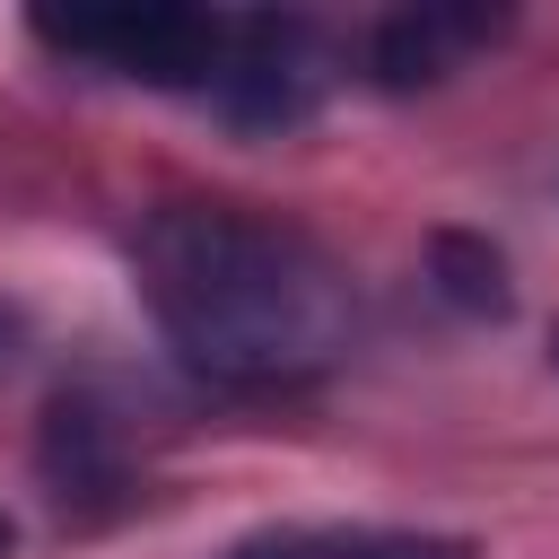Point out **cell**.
<instances>
[{
    "label": "cell",
    "mask_w": 559,
    "mask_h": 559,
    "mask_svg": "<svg viewBox=\"0 0 559 559\" xmlns=\"http://www.w3.org/2000/svg\"><path fill=\"white\" fill-rule=\"evenodd\" d=\"M227 559H480V550L463 533H384V524H358V533H253Z\"/></svg>",
    "instance_id": "3957f363"
},
{
    "label": "cell",
    "mask_w": 559,
    "mask_h": 559,
    "mask_svg": "<svg viewBox=\"0 0 559 559\" xmlns=\"http://www.w3.org/2000/svg\"><path fill=\"white\" fill-rule=\"evenodd\" d=\"M9 550H17V524H9V507H0V559H9Z\"/></svg>",
    "instance_id": "5b68a950"
},
{
    "label": "cell",
    "mask_w": 559,
    "mask_h": 559,
    "mask_svg": "<svg viewBox=\"0 0 559 559\" xmlns=\"http://www.w3.org/2000/svg\"><path fill=\"white\" fill-rule=\"evenodd\" d=\"M236 26L245 17H218V9H70V17H35V44H52L61 61L140 79V87L218 96L236 61Z\"/></svg>",
    "instance_id": "7a4b0ae2"
},
{
    "label": "cell",
    "mask_w": 559,
    "mask_h": 559,
    "mask_svg": "<svg viewBox=\"0 0 559 559\" xmlns=\"http://www.w3.org/2000/svg\"><path fill=\"white\" fill-rule=\"evenodd\" d=\"M148 323L210 384H306L349 349L341 262L245 201H166L131 236Z\"/></svg>",
    "instance_id": "6da1fadb"
},
{
    "label": "cell",
    "mask_w": 559,
    "mask_h": 559,
    "mask_svg": "<svg viewBox=\"0 0 559 559\" xmlns=\"http://www.w3.org/2000/svg\"><path fill=\"white\" fill-rule=\"evenodd\" d=\"M489 26L480 17H393L376 35V79L411 87V79H437V61H454L463 44H480Z\"/></svg>",
    "instance_id": "277c9868"
}]
</instances>
